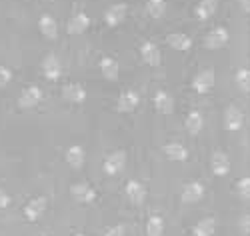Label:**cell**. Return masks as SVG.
Listing matches in <instances>:
<instances>
[{
	"label": "cell",
	"mask_w": 250,
	"mask_h": 236,
	"mask_svg": "<svg viewBox=\"0 0 250 236\" xmlns=\"http://www.w3.org/2000/svg\"><path fill=\"white\" fill-rule=\"evenodd\" d=\"M228 30L224 28V26H214L210 32L206 34V38H204V46L208 48V50H218V48H224L226 44H228Z\"/></svg>",
	"instance_id": "obj_1"
},
{
	"label": "cell",
	"mask_w": 250,
	"mask_h": 236,
	"mask_svg": "<svg viewBox=\"0 0 250 236\" xmlns=\"http://www.w3.org/2000/svg\"><path fill=\"white\" fill-rule=\"evenodd\" d=\"M124 166H126V152H124V150H114L112 154L106 156V160H104V164H102L104 172H106L108 176H114V174L122 172Z\"/></svg>",
	"instance_id": "obj_2"
},
{
	"label": "cell",
	"mask_w": 250,
	"mask_h": 236,
	"mask_svg": "<svg viewBox=\"0 0 250 236\" xmlns=\"http://www.w3.org/2000/svg\"><path fill=\"white\" fill-rule=\"evenodd\" d=\"M242 124H244V114H242V110L238 108V106L236 104L226 106V110H224V126H226V130L238 132L242 128Z\"/></svg>",
	"instance_id": "obj_3"
},
{
	"label": "cell",
	"mask_w": 250,
	"mask_h": 236,
	"mask_svg": "<svg viewBox=\"0 0 250 236\" xmlns=\"http://www.w3.org/2000/svg\"><path fill=\"white\" fill-rule=\"evenodd\" d=\"M212 86H214V70H212V68H204V70H200V72L192 78V88H194L198 94L210 92Z\"/></svg>",
	"instance_id": "obj_4"
},
{
	"label": "cell",
	"mask_w": 250,
	"mask_h": 236,
	"mask_svg": "<svg viewBox=\"0 0 250 236\" xmlns=\"http://www.w3.org/2000/svg\"><path fill=\"white\" fill-rule=\"evenodd\" d=\"M70 194H72V198H74L76 202L88 204V202H94L96 190H94L90 184H86V182H78V184H72V186H70Z\"/></svg>",
	"instance_id": "obj_5"
},
{
	"label": "cell",
	"mask_w": 250,
	"mask_h": 236,
	"mask_svg": "<svg viewBox=\"0 0 250 236\" xmlns=\"http://www.w3.org/2000/svg\"><path fill=\"white\" fill-rule=\"evenodd\" d=\"M138 102H140V96L136 90H124L120 96H118V102H116V110L118 112H134L138 108Z\"/></svg>",
	"instance_id": "obj_6"
},
{
	"label": "cell",
	"mask_w": 250,
	"mask_h": 236,
	"mask_svg": "<svg viewBox=\"0 0 250 236\" xmlns=\"http://www.w3.org/2000/svg\"><path fill=\"white\" fill-rule=\"evenodd\" d=\"M88 26H90V18L84 12H76V14L70 16L68 24H66V30H68V34L78 36V34H84L88 30Z\"/></svg>",
	"instance_id": "obj_7"
},
{
	"label": "cell",
	"mask_w": 250,
	"mask_h": 236,
	"mask_svg": "<svg viewBox=\"0 0 250 236\" xmlns=\"http://www.w3.org/2000/svg\"><path fill=\"white\" fill-rule=\"evenodd\" d=\"M40 100H42V90L38 86H26L18 98V106L20 108H34Z\"/></svg>",
	"instance_id": "obj_8"
},
{
	"label": "cell",
	"mask_w": 250,
	"mask_h": 236,
	"mask_svg": "<svg viewBox=\"0 0 250 236\" xmlns=\"http://www.w3.org/2000/svg\"><path fill=\"white\" fill-rule=\"evenodd\" d=\"M44 210H46V198L44 196H36L24 206V218L34 222V220H38L40 216H42Z\"/></svg>",
	"instance_id": "obj_9"
},
{
	"label": "cell",
	"mask_w": 250,
	"mask_h": 236,
	"mask_svg": "<svg viewBox=\"0 0 250 236\" xmlns=\"http://www.w3.org/2000/svg\"><path fill=\"white\" fill-rule=\"evenodd\" d=\"M42 74L48 78V80H58L60 74H62V64H60V58L56 54H48L44 56L42 60Z\"/></svg>",
	"instance_id": "obj_10"
},
{
	"label": "cell",
	"mask_w": 250,
	"mask_h": 236,
	"mask_svg": "<svg viewBox=\"0 0 250 236\" xmlns=\"http://www.w3.org/2000/svg\"><path fill=\"white\" fill-rule=\"evenodd\" d=\"M126 4H112L108 6V10L104 12V22H106L108 26H118L124 22V18H126Z\"/></svg>",
	"instance_id": "obj_11"
},
{
	"label": "cell",
	"mask_w": 250,
	"mask_h": 236,
	"mask_svg": "<svg viewBox=\"0 0 250 236\" xmlns=\"http://www.w3.org/2000/svg\"><path fill=\"white\" fill-rule=\"evenodd\" d=\"M210 168H212V174L214 176H226L230 172V160L228 156L222 152V150H216L210 158Z\"/></svg>",
	"instance_id": "obj_12"
},
{
	"label": "cell",
	"mask_w": 250,
	"mask_h": 236,
	"mask_svg": "<svg viewBox=\"0 0 250 236\" xmlns=\"http://www.w3.org/2000/svg\"><path fill=\"white\" fill-rule=\"evenodd\" d=\"M140 56L142 60L148 64V66H158V64L162 62V56H160V50L158 46L154 44V42H144V44L140 46Z\"/></svg>",
	"instance_id": "obj_13"
},
{
	"label": "cell",
	"mask_w": 250,
	"mask_h": 236,
	"mask_svg": "<svg viewBox=\"0 0 250 236\" xmlns=\"http://www.w3.org/2000/svg\"><path fill=\"white\" fill-rule=\"evenodd\" d=\"M62 98L68 100V102H74V104H80L86 100V90L82 84L74 82V84H66L64 88H62Z\"/></svg>",
	"instance_id": "obj_14"
},
{
	"label": "cell",
	"mask_w": 250,
	"mask_h": 236,
	"mask_svg": "<svg viewBox=\"0 0 250 236\" xmlns=\"http://www.w3.org/2000/svg\"><path fill=\"white\" fill-rule=\"evenodd\" d=\"M202 196H204V186H202V182L192 180V182H188V184L182 188V200L188 202V204H194V202L202 200Z\"/></svg>",
	"instance_id": "obj_15"
},
{
	"label": "cell",
	"mask_w": 250,
	"mask_h": 236,
	"mask_svg": "<svg viewBox=\"0 0 250 236\" xmlns=\"http://www.w3.org/2000/svg\"><path fill=\"white\" fill-rule=\"evenodd\" d=\"M154 108L160 114H172L174 112V98L166 90H158L154 94Z\"/></svg>",
	"instance_id": "obj_16"
},
{
	"label": "cell",
	"mask_w": 250,
	"mask_h": 236,
	"mask_svg": "<svg viewBox=\"0 0 250 236\" xmlns=\"http://www.w3.org/2000/svg\"><path fill=\"white\" fill-rule=\"evenodd\" d=\"M124 192H126V196L130 198L132 204H142L144 198H146V188H144V184L138 180H128Z\"/></svg>",
	"instance_id": "obj_17"
},
{
	"label": "cell",
	"mask_w": 250,
	"mask_h": 236,
	"mask_svg": "<svg viewBox=\"0 0 250 236\" xmlns=\"http://www.w3.org/2000/svg\"><path fill=\"white\" fill-rule=\"evenodd\" d=\"M166 42H168V46L174 48V50H190L192 48V38L188 34H182V32H172L166 36Z\"/></svg>",
	"instance_id": "obj_18"
},
{
	"label": "cell",
	"mask_w": 250,
	"mask_h": 236,
	"mask_svg": "<svg viewBox=\"0 0 250 236\" xmlns=\"http://www.w3.org/2000/svg\"><path fill=\"white\" fill-rule=\"evenodd\" d=\"M38 28H40V32H42V36L48 38V40H54L58 36V24L50 14H42L38 18Z\"/></svg>",
	"instance_id": "obj_19"
},
{
	"label": "cell",
	"mask_w": 250,
	"mask_h": 236,
	"mask_svg": "<svg viewBox=\"0 0 250 236\" xmlns=\"http://www.w3.org/2000/svg\"><path fill=\"white\" fill-rule=\"evenodd\" d=\"M162 150H164L166 158H170L174 162H184L188 158V150H186V146H182L180 142H168V144H164Z\"/></svg>",
	"instance_id": "obj_20"
},
{
	"label": "cell",
	"mask_w": 250,
	"mask_h": 236,
	"mask_svg": "<svg viewBox=\"0 0 250 236\" xmlns=\"http://www.w3.org/2000/svg\"><path fill=\"white\" fill-rule=\"evenodd\" d=\"M100 72L106 80H116L118 72H120V66L112 56H102L100 58Z\"/></svg>",
	"instance_id": "obj_21"
},
{
	"label": "cell",
	"mask_w": 250,
	"mask_h": 236,
	"mask_svg": "<svg viewBox=\"0 0 250 236\" xmlns=\"http://www.w3.org/2000/svg\"><path fill=\"white\" fill-rule=\"evenodd\" d=\"M216 6H218V0H200L194 8V14L198 20H208L210 16H214Z\"/></svg>",
	"instance_id": "obj_22"
},
{
	"label": "cell",
	"mask_w": 250,
	"mask_h": 236,
	"mask_svg": "<svg viewBox=\"0 0 250 236\" xmlns=\"http://www.w3.org/2000/svg\"><path fill=\"white\" fill-rule=\"evenodd\" d=\"M64 158H66V162L72 166V168H80L82 164H84V160H86V154H84V148L82 146H78V144H74V146H70L68 150H66V154H64Z\"/></svg>",
	"instance_id": "obj_23"
},
{
	"label": "cell",
	"mask_w": 250,
	"mask_h": 236,
	"mask_svg": "<svg viewBox=\"0 0 250 236\" xmlns=\"http://www.w3.org/2000/svg\"><path fill=\"white\" fill-rule=\"evenodd\" d=\"M214 230H216V218L206 216V218H202V220H198V222L194 224L192 234H194V236H212Z\"/></svg>",
	"instance_id": "obj_24"
},
{
	"label": "cell",
	"mask_w": 250,
	"mask_h": 236,
	"mask_svg": "<svg viewBox=\"0 0 250 236\" xmlns=\"http://www.w3.org/2000/svg\"><path fill=\"white\" fill-rule=\"evenodd\" d=\"M186 130H188L190 134H198L202 130V126H204V118H202V112L198 110H190L188 116H186Z\"/></svg>",
	"instance_id": "obj_25"
},
{
	"label": "cell",
	"mask_w": 250,
	"mask_h": 236,
	"mask_svg": "<svg viewBox=\"0 0 250 236\" xmlns=\"http://www.w3.org/2000/svg\"><path fill=\"white\" fill-rule=\"evenodd\" d=\"M162 234H164V220L162 216L154 214L146 222V236H162Z\"/></svg>",
	"instance_id": "obj_26"
},
{
	"label": "cell",
	"mask_w": 250,
	"mask_h": 236,
	"mask_svg": "<svg viewBox=\"0 0 250 236\" xmlns=\"http://www.w3.org/2000/svg\"><path fill=\"white\" fill-rule=\"evenodd\" d=\"M146 12L152 18H162L166 12V0H148L146 2Z\"/></svg>",
	"instance_id": "obj_27"
},
{
	"label": "cell",
	"mask_w": 250,
	"mask_h": 236,
	"mask_svg": "<svg viewBox=\"0 0 250 236\" xmlns=\"http://www.w3.org/2000/svg\"><path fill=\"white\" fill-rule=\"evenodd\" d=\"M236 84H238V88L242 92H248L250 90V72L246 68H240L236 72Z\"/></svg>",
	"instance_id": "obj_28"
},
{
	"label": "cell",
	"mask_w": 250,
	"mask_h": 236,
	"mask_svg": "<svg viewBox=\"0 0 250 236\" xmlns=\"http://www.w3.org/2000/svg\"><path fill=\"white\" fill-rule=\"evenodd\" d=\"M236 192H238V196H240L242 200H248V198H250V178H248V176H244V178L238 180Z\"/></svg>",
	"instance_id": "obj_29"
},
{
	"label": "cell",
	"mask_w": 250,
	"mask_h": 236,
	"mask_svg": "<svg viewBox=\"0 0 250 236\" xmlns=\"http://www.w3.org/2000/svg\"><path fill=\"white\" fill-rule=\"evenodd\" d=\"M10 80H12V70L6 66H0V88H4Z\"/></svg>",
	"instance_id": "obj_30"
},
{
	"label": "cell",
	"mask_w": 250,
	"mask_h": 236,
	"mask_svg": "<svg viewBox=\"0 0 250 236\" xmlns=\"http://www.w3.org/2000/svg\"><path fill=\"white\" fill-rule=\"evenodd\" d=\"M104 236H124V226H122V224L110 226L106 232H104Z\"/></svg>",
	"instance_id": "obj_31"
},
{
	"label": "cell",
	"mask_w": 250,
	"mask_h": 236,
	"mask_svg": "<svg viewBox=\"0 0 250 236\" xmlns=\"http://www.w3.org/2000/svg\"><path fill=\"white\" fill-rule=\"evenodd\" d=\"M8 204H10V196L6 194L2 188H0V208H6Z\"/></svg>",
	"instance_id": "obj_32"
},
{
	"label": "cell",
	"mask_w": 250,
	"mask_h": 236,
	"mask_svg": "<svg viewBox=\"0 0 250 236\" xmlns=\"http://www.w3.org/2000/svg\"><path fill=\"white\" fill-rule=\"evenodd\" d=\"M240 228H242L244 234H248V230H250V216H248V214H244V216H242V220H240Z\"/></svg>",
	"instance_id": "obj_33"
},
{
	"label": "cell",
	"mask_w": 250,
	"mask_h": 236,
	"mask_svg": "<svg viewBox=\"0 0 250 236\" xmlns=\"http://www.w3.org/2000/svg\"><path fill=\"white\" fill-rule=\"evenodd\" d=\"M240 6H242L244 12H248L250 10V0H240Z\"/></svg>",
	"instance_id": "obj_34"
},
{
	"label": "cell",
	"mask_w": 250,
	"mask_h": 236,
	"mask_svg": "<svg viewBox=\"0 0 250 236\" xmlns=\"http://www.w3.org/2000/svg\"><path fill=\"white\" fill-rule=\"evenodd\" d=\"M74 236H86V234H80V232H78V234H74Z\"/></svg>",
	"instance_id": "obj_35"
}]
</instances>
